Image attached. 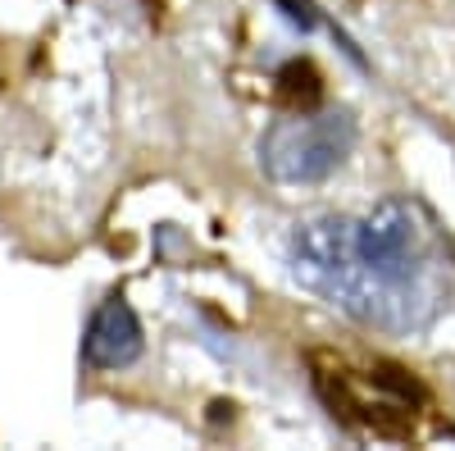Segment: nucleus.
Instances as JSON below:
<instances>
[{"label": "nucleus", "instance_id": "f257e3e1", "mask_svg": "<svg viewBox=\"0 0 455 451\" xmlns=\"http://www.w3.org/2000/svg\"><path fill=\"white\" fill-rule=\"evenodd\" d=\"M296 283L383 333H419L442 310V251L419 205L383 201L364 219L315 214L287 242Z\"/></svg>", "mask_w": 455, "mask_h": 451}, {"label": "nucleus", "instance_id": "f03ea898", "mask_svg": "<svg viewBox=\"0 0 455 451\" xmlns=\"http://www.w3.org/2000/svg\"><path fill=\"white\" fill-rule=\"evenodd\" d=\"M355 146V119L347 109H315L296 105L291 115L274 119L259 137V169L274 182L306 187L323 182L347 165Z\"/></svg>", "mask_w": 455, "mask_h": 451}, {"label": "nucleus", "instance_id": "7ed1b4c3", "mask_svg": "<svg viewBox=\"0 0 455 451\" xmlns=\"http://www.w3.org/2000/svg\"><path fill=\"white\" fill-rule=\"evenodd\" d=\"M141 347H146V337H141L137 310L124 296L100 301L87 319V333H83V360L92 369H128L141 356Z\"/></svg>", "mask_w": 455, "mask_h": 451}, {"label": "nucleus", "instance_id": "20e7f679", "mask_svg": "<svg viewBox=\"0 0 455 451\" xmlns=\"http://www.w3.org/2000/svg\"><path fill=\"white\" fill-rule=\"evenodd\" d=\"M278 92L291 101V105H315L319 101V73L310 60H291L283 73H278Z\"/></svg>", "mask_w": 455, "mask_h": 451}, {"label": "nucleus", "instance_id": "39448f33", "mask_svg": "<svg viewBox=\"0 0 455 451\" xmlns=\"http://www.w3.org/2000/svg\"><path fill=\"white\" fill-rule=\"evenodd\" d=\"M283 10H287V19H291V23H300V28H310V23H315V14H310L306 0H283Z\"/></svg>", "mask_w": 455, "mask_h": 451}]
</instances>
